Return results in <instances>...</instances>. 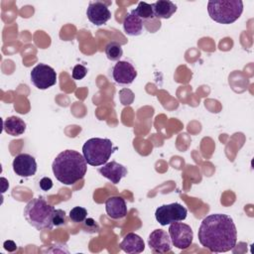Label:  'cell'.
<instances>
[{"instance_id": "1", "label": "cell", "mask_w": 254, "mask_h": 254, "mask_svg": "<svg viewBox=\"0 0 254 254\" xmlns=\"http://www.w3.org/2000/svg\"><path fill=\"white\" fill-rule=\"evenodd\" d=\"M201 246L210 252H227L234 248L237 230L233 219L223 213H213L204 217L197 232Z\"/></svg>"}, {"instance_id": "2", "label": "cell", "mask_w": 254, "mask_h": 254, "mask_svg": "<svg viewBox=\"0 0 254 254\" xmlns=\"http://www.w3.org/2000/svg\"><path fill=\"white\" fill-rule=\"evenodd\" d=\"M56 179L64 185L70 186L83 179L87 163L80 153L74 150H64L54 160L52 165Z\"/></svg>"}, {"instance_id": "3", "label": "cell", "mask_w": 254, "mask_h": 254, "mask_svg": "<svg viewBox=\"0 0 254 254\" xmlns=\"http://www.w3.org/2000/svg\"><path fill=\"white\" fill-rule=\"evenodd\" d=\"M55 208L44 197L32 198L24 208V217L27 222L38 230L54 227L53 214Z\"/></svg>"}, {"instance_id": "4", "label": "cell", "mask_w": 254, "mask_h": 254, "mask_svg": "<svg viewBox=\"0 0 254 254\" xmlns=\"http://www.w3.org/2000/svg\"><path fill=\"white\" fill-rule=\"evenodd\" d=\"M117 150L111 140L106 138H90L82 146V155L90 166H103Z\"/></svg>"}, {"instance_id": "5", "label": "cell", "mask_w": 254, "mask_h": 254, "mask_svg": "<svg viewBox=\"0 0 254 254\" xmlns=\"http://www.w3.org/2000/svg\"><path fill=\"white\" fill-rule=\"evenodd\" d=\"M210 18L219 24H231L241 16L243 2L241 0H214L207 3Z\"/></svg>"}, {"instance_id": "6", "label": "cell", "mask_w": 254, "mask_h": 254, "mask_svg": "<svg viewBox=\"0 0 254 254\" xmlns=\"http://www.w3.org/2000/svg\"><path fill=\"white\" fill-rule=\"evenodd\" d=\"M188 210L179 202H173L169 204H163L156 209V220L162 225H168L177 221H183L186 219Z\"/></svg>"}, {"instance_id": "7", "label": "cell", "mask_w": 254, "mask_h": 254, "mask_svg": "<svg viewBox=\"0 0 254 254\" xmlns=\"http://www.w3.org/2000/svg\"><path fill=\"white\" fill-rule=\"evenodd\" d=\"M169 235L173 245L179 249H187L193 239V231L190 225L177 221L170 224Z\"/></svg>"}, {"instance_id": "8", "label": "cell", "mask_w": 254, "mask_h": 254, "mask_svg": "<svg viewBox=\"0 0 254 254\" xmlns=\"http://www.w3.org/2000/svg\"><path fill=\"white\" fill-rule=\"evenodd\" d=\"M31 81L39 89H47L57 82L55 69L45 64H37L31 71Z\"/></svg>"}, {"instance_id": "9", "label": "cell", "mask_w": 254, "mask_h": 254, "mask_svg": "<svg viewBox=\"0 0 254 254\" xmlns=\"http://www.w3.org/2000/svg\"><path fill=\"white\" fill-rule=\"evenodd\" d=\"M109 2L91 1L86 9V16L88 20L95 26L105 24L111 18V12L108 9Z\"/></svg>"}, {"instance_id": "10", "label": "cell", "mask_w": 254, "mask_h": 254, "mask_svg": "<svg viewBox=\"0 0 254 254\" xmlns=\"http://www.w3.org/2000/svg\"><path fill=\"white\" fill-rule=\"evenodd\" d=\"M12 167L15 174L23 178L33 177L37 172L36 159L28 153L17 155L13 160Z\"/></svg>"}, {"instance_id": "11", "label": "cell", "mask_w": 254, "mask_h": 254, "mask_svg": "<svg viewBox=\"0 0 254 254\" xmlns=\"http://www.w3.org/2000/svg\"><path fill=\"white\" fill-rule=\"evenodd\" d=\"M137 76V71L132 64L126 61H118L113 66L112 77L115 82L127 85L134 81Z\"/></svg>"}, {"instance_id": "12", "label": "cell", "mask_w": 254, "mask_h": 254, "mask_svg": "<svg viewBox=\"0 0 254 254\" xmlns=\"http://www.w3.org/2000/svg\"><path fill=\"white\" fill-rule=\"evenodd\" d=\"M148 245L155 253H167L172 249V241L169 232L163 229H155L148 238Z\"/></svg>"}, {"instance_id": "13", "label": "cell", "mask_w": 254, "mask_h": 254, "mask_svg": "<svg viewBox=\"0 0 254 254\" xmlns=\"http://www.w3.org/2000/svg\"><path fill=\"white\" fill-rule=\"evenodd\" d=\"M98 172L101 176L108 179L111 183L115 185L118 184L127 175V169L123 165L115 161L104 164L103 167L98 169Z\"/></svg>"}, {"instance_id": "14", "label": "cell", "mask_w": 254, "mask_h": 254, "mask_svg": "<svg viewBox=\"0 0 254 254\" xmlns=\"http://www.w3.org/2000/svg\"><path fill=\"white\" fill-rule=\"evenodd\" d=\"M105 210L109 217L120 219L127 214V205L121 196H110L105 202Z\"/></svg>"}, {"instance_id": "15", "label": "cell", "mask_w": 254, "mask_h": 254, "mask_svg": "<svg viewBox=\"0 0 254 254\" xmlns=\"http://www.w3.org/2000/svg\"><path fill=\"white\" fill-rule=\"evenodd\" d=\"M121 249L129 254H138L144 251L145 243L143 238L138 234L130 232L127 233L120 243Z\"/></svg>"}, {"instance_id": "16", "label": "cell", "mask_w": 254, "mask_h": 254, "mask_svg": "<svg viewBox=\"0 0 254 254\" xmlns=\"http://www.w3.org/2000/svg\"><path fill=\"white\" fill-rule=\"evenodd\" d=\"M154 15L158 19H169L177 11V5L169 0H159L152 4Z\"/></svg>"}, {"instance_id": "17", "label": "cell", "mask_w": 254, "mask_h": 254, "mask_svg": "<svg viewBox=\"0 0 254 254\" xmlns=\"http://www.w3.org/2000/svg\"><path fill=\"white\" fill-rule=\"evenodd\" d=\"M123 29L129 36H139L143 31V20L131 12L124 18Z\"/></svg>"}, {"instance_id": "18", "label": "cell", "mask_w": 254, "mask_h": 254, "mask_svg": "<svg viewBox=\"0 0 254 254\" xmlns=\"http://www.w3.org/2000/svg\"><path fill=\"white\" fill-rule=\"evenodd\" d=\"M4 131L11 136H20L26 130V123L17 116H10L3 122Z\"/></svg>"}, {"instance_id": "19", "label": "cell", "mask_w": 254, "mask_h": 254, "mask_svg": "<svg viewBox=\"0 0 254 254\" xmlns=\"http://www.w3.org/2000/svg\"><path fill=\"white\" fill-rule=\"evenodd\" d=\"M131 12L133 14H135L136 16H138L139 18H141L142 20H147V19L155 18L152 4H148V3L143 2V1L139 2L137 7L134 10H132Z\"/></svg>"}, {"instance_id": "20", "label": "cell", "mask_w": 254, "mask_h": 254, "mask_svg": "<svg viewBox=\"0 0 254 254\" xmlns=\"http://www.w3.org/2000/svg\"><path fill=\"white\" fill-rule=\"evenodd\" d=\"M105 55L108 60L118 62L123 55L122 47L117 42H110L105 47Z\"/></svg>"}, {"instance_id": "21", "label": "cell", "mask_w": 254, "mask_h": 254, "mask_svg": "<svg viewBox=\"0 0 254 254\" xmlns=\"http://www.w3.org/2000/svg\"><path fill=\"white\" fill-rule=\"evenodd\" d=\"M87 216V210L81 206H75L69 211V218L72 222H83Z\"/></svg>"}, {"instance_id": "22", "label": "cell", "mask_w": 254, "mask_h": 254, "mask_svg": "<svg viewBox=\"0 0 254 254\" xmlns=\"http://www.w3.org/2000/svg\"><path fill=\"white\" fill-rule=\"evenodd\" d=\"M54 226H62L65 223V212L63 209H55L53 214Z\"/></svg>"}, {"instance_id": "23", "label": "cell", "mask_w": 254, "mask_h": 254, "mask_svg": "<svg viewBox=\"0 0 254 254\" xmlns=\"http://www.w3.org/2000/svg\"><path fill=\"white\" fill-rule=\"evenodd\" d=\"M87 73V68L82 64H76L72 69V78L75 80L82 79Z\"/></svg>"}, {"instance_id": "24", "label": "cell", "mask_w": 254, "mask_h": 254, "mask_svg": "<svg viewBox=\"0 0 254 254\" xmlns=\"http://www.w3.org/2000/svg\"><path fill=\"white\" fill-rule=\"evenodd\" d=\"M83 227L85 231L89 233H94L99 230V226L93 218H85L83 221Z\"/></svg>"}, {"instance_id": "25", "label": "cell", "mask_w": 254, "mask_h": 254, "mask_svg": "<svg viewBox=\"0 0 254 254\" xmlns=\"http://www.w3.org/2000/svg\"><path fill=\"white\" fill-rule=\"evenodd\" d=\"M39 186H40V188H41L43 190H45V191L50 190L53 188V181H52L50 178L45 177V178L41 179V181L39 182Z\"/></svg>"}, {"instance_id": "26", "label": "cell", "mask_w": 254, "mask_h": 254, "mask_svg": "<svg viewBox=\"0 0 254 254\" xmlns=\"http://www.w3.org/2000/svg\"><path fill=\"white\" fill-rule=\"evenodd\" d=\"M3 246H4V249L7 250L8 252H13L17 249V245L14 241L12 240H6L4 243H3Z\"/></svg>"}]
</instances>
